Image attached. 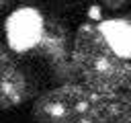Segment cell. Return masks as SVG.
I'll list each match as a JSON object with an SVG mask.
<instances>
[{"mask_svg":"<svg viewBox=\"0 0 131 123\" xmlns=\"http://www.w3.org/2000/svg\"><path fill=\"white\" fill-rule=\"evenodd\" d=\"M4 2H8V0H0V6H2V4H4Z\"/></svg>","mask_w":131,"mask_h":123,"instance_id":"cell-9","label":"cell"},{"mask_svg":"<svg viewBox=\"0 0 131 123\" xmlns=\"http://www.w3.org/2000/svg\"><path fill=\"white\" fill-rule=\"evenodd\" d=\"M98 27H100L104 39L108 41V45L121 57L131 59V20L111 18V20H102Z\"/></svg>","mask_w":131,"mask_h":123,"instance_id":"cell-6","label":"cell"},{"mask_svg":"<svg viewBox=\"0 0 131 123\" xmlns=\"http://www.w3.org/2000/svg\"><path fill=\"white\" fill-rule=\"evenodd\" d=\"M72 61L76 76L94 90H131V64L108 45L98 25H80L72 39Z\"/></svg>","mask_w":131,"mask_h":123,"instance_id":"cell-2","label":"cell"},{"mask_svg":"<svg viewBox=\"0 0 131 123\" xmlns=\"http://www.w3.org/2000/svg\"><path fill=\"white\" fill-rule=\"evenodd\" d=\"M104 2V6L106 8H111V10H117V8H121L123 4H127L129 0H102Z\"/></svg>","mask_w":131,"mask_h":123,"instance_id":"cell-7","label":"cell"},{"mask_svg":"<svg viewBox=\"0 0 131 123\" xmlns=\"http://www.w3.org/2000/svg\"><path fill=\"white\" fill-rule=\"evenodd\" d=\"M127 100H129V111H131V90L127 92Z\"/></svg>","mask_w":131,"mask_h":123,"instance_id":"cell-8","label":"cell"},{"mask_svg":"<svg viewBox=\"0 0 131 123\" xmlns=\"http://www.w3.org/2000/svg\"><path fill=\"white\" fill-rule=\"evenodd\" d=\"M37 123H131L127 92H102L84 82H63L33 107Z\"/></svg>","mask_w":131,"mask_h":123,"instance_id":"cell-1","label":"cell"},{"mask_svg":"<svg viewBox=\"0 0 131 123\" xmlns=\"http://www.w3.org/2000/svg\"><path fill=\"white\" fill-rule=\"evenodd\" d=\"M29 96V84L14 61V57L0 45V109H10L25 102Z\"/></svg>","mask_w":131,"mask_h":123,"instance_id":"cell-5","label":"cell"},{"mask_svg":"<svg viewBox=\"0 0 131 123\" xmlns=\"http://www.w3.org/2000/svg\"><path fill=\"white\" fill-rule=\"evenodd\" d=\"M8 47L14 53H27L37 49L43 31H45V16L33 6H20L6 18L4 25Z\"/></svg>","mask_w":131,"mask_h":123,"instance_id":"cell-4","label":"cell"},{"mask_svg":"<svg viewBox=\"0 0 131 123\" xmlns=\"http://www.w3.org/2000/svg\"><path fill=\"white\" fill-rule=\"evenodd\" d=\"M47 64L51 66V70L55 72V76L63 82H76V70H74V61H72V45H70V37L68 31L61 23L53 20V18H45V31L43 37L37 45V49Z\"/></svg>","mask_w":131,"mask_h":123,"instance_id":"cell-3","label":"cell"}]
</instances>
